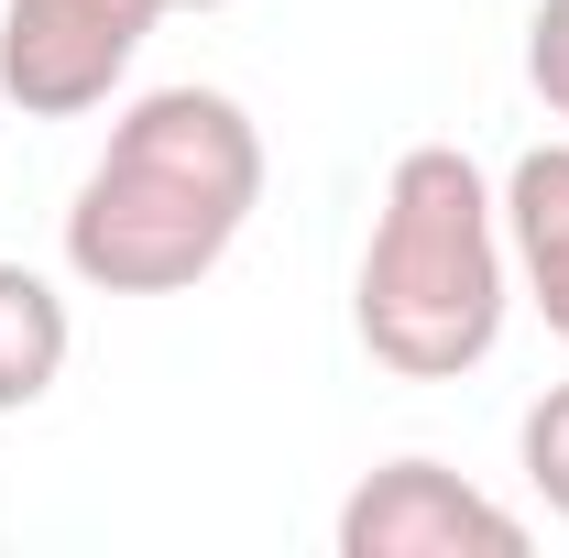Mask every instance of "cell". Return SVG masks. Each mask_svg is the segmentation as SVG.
Listing matches in <instances>:
<instances>
[{
    "instance_id": "1",
    "label": "cell",
    "mask_w": 569,
    "mask_h": 558,
    "mask_svg": "<svg viewBox=\"0 0 569 558\" xmlns=\"http://www.w3.org/2000/svg\"><path fill=\"white\" fill-rule=\"evenodd\" d=\"M263 132L230 88H142L67 198V275L88 296H187L263 209Z\"/></svg>"
},
{
    "instance_id": "2",
    "label": "cell",
    "mask_w": 569,
    "mask_h": 558,
    "mask_svg": "<svg viewBox=\"0 0 569 558\" xmlns=\"http://www.w3.org/2000/svg\"><path fill=\"white\" fill-rule=\"evenodd\" d=\"M515 307V252H503V187L460 142H417L383 176V209L351 275V329L383 372L406 383H460L482 372Z\"/></svg>"
},
{
    "instance_id": "3",
    "label": "cell",
    "mask_w": 569,
    "mask_h": 558,
    "mask_svg": "<svg viewBox=\"0 0 569 558\" xmlns=\"http://www.w3.org/2000/svg\"><path fill=\"white\" fill-rule=\"evenodd\" d=\"M164 11L176 0H0V99L22 121H88Z\"/></svg>"
},
{
    "instance_id": "4",
    "label": "cell",
    "mask_w": 569,
    "mask_h": 558,
    "mask_svg": "<svg viewBox=\"0 0 569 558\" xmlns=\"http://www.w3.org/2000/svg\"><path fill=\"white\" fill-rule=\"evenodd\" d=\"M340 558H526V515L449 460H383L340 504Z\"/></svg>"
},
{
    "instance_id": "5",
    "label": "cell",
    "mask_w": 569,
    "mask_h": 558,
    "mask_svg": "<svg viewBox=\"0 0 569 558\" xmlns=\"http://www.w3.org/2000/svg\"><path fill=\"white\" fill-rule=\"evenodd\" d=\"M503 252H515V296L548 318V340H569V142L515 153V176H503Z\"/></svg>"
},
{
    "instance_id": "6",
    "label": "cell",
    "mask_w": 569,
    "mask_h": 558,
    "mask_svg": "<svg viewBox=\"0 0 569 558\" xmlns=\"http://www.w3.org/2000/svg\"><path fill=\"white\" fill-rule=\"evenodd\" d=\"M67 350H77L67 296L33 275V263H0V417L44 406V395L67 383Z\"/></svg>"
},
{
    "instance_id": "7",
    "label": "cell",
    "mask_w": 569,
    "mask_h": 558,
    "mask_svg": "<svg viewBox=\"0 0 569 558\" xmlns=\"http://www.w3.org/2000/svg\"><path fill=\"white\" fill-rule=\"evenodd\" d=\"M515 460H526V482H537V504L569 526V383H548L537 406H526V427H515Z\"/></svg>"
},
{
    "instance_id": "8",
    "label": "cell",
    "mask_w": 569,
    "mask_h": 558,
    "mask_svg": "<svg viewBox=\"0 0 569 558\" xmlns=\"http://www.w3.org/2000/svg\"><path fill=\"white\" fill-rule=\"evenodd\" d=\"M526 88L548 99V121H569V0H537L526 22Z\"/></svg>"
},
{
    "instance_id": "9",
    "label": "cell",
    "mask_w": 569,
    "mask_h": 558,
    "mask_svg": "<svg viewBox=\"0 0 569 558\" xmlns=\"http://www.w3.org/2000/svg\"><path fill=\"white\" fill-rule=\"evenodd\" d=\"M176 11H230V0H176Z\"/></svg>"
}]
</instances>
